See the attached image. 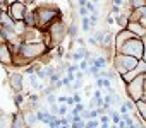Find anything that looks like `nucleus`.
<instances>
[{"label":"nucleus","mask_w":146,"mask_h":128,"mask_svg":"<svg viewBox=\"0 0 146 128\" xmlns=\"http://www.w3.org/2000/svg\"><path fill=\"white\" fill-rule=\"evenodd\" d=\"M90 24H91V27H95V26L98 24V12L90 14Z\"/></svg>","instance_id":"c85d7f7f"},{"label":"nucleus","mask_w":146,"mask_h":128,"mask_svg":"<svg viewBox=\"0 0 146 128\" xmlns=\"http://www.w3.org/2000/svg\"><path fill=\"white\" fill-rule=\"evenodd\" d=\"M2 16H4V12H2V9H0V21H2Z\"/></svg>","instance_id":"3c124183"},{"label":"nucleus","mask_w":146,"mask_h":128,"mask_svg":"<svg viewBox=\"0 0 146 128\" xmlns=\"http://www.w3.org/2000/svg\"><path fill=\"white\" fill-rule=\"evenodd\" d=\"M81 87H83V80L81 79H76L74 84H72V91H79Z\"/></svg>","instance_id":"f704fd0d"},{"label":"nucleus","mask_w":146,"mask_h":128,"mask_svg":"<svg viewBox=\"0 0 146 128\" xmlns=\"http://www.w3.org/2000/svg\"><path fill=\"white\" fill-rule=\"evenodd\" d=\"M141 24L146 27V16H143V17H141Z\"/></svg>","instance_id":"8fccbe9b"},{"label":"nucleus","mask_w":146,"mask_h":128,"mask_svg":"<svg viewBox=\"0 0 146 128\" xmlns=\"http://www.w3.org/2000/svg\"><path fill=\"white\" fill-rule=\"evenodd\" d=\"M78 14H79L81 17H88V16H90V10H88L86 7H79V10H78Z\"/></svg>","instance_id":"e433bc0d"},{"label":"nucleus","mask_w":146,"mask_h":128,"mask_svg":"<svg viewBox=\"0 0 146 128\" xmlns=\"http://www.w3.org/2000/svg\"><path fill=\"white\" fill-rule=\"evenodd\" d=\"M88 43H90L91 46H98V41H96L95 36H90V38H88Z\"/></svg>","instance_id":"a19ab883"},{"label":"nucleus","mask_w":146,"mask_h":128,"mask_svg":"<svg viewBox=\"0 0 146 128\" xmlns=\"http://www.w3.org/2000/svg\"><path fill=\"white\" fill-rule=\"evenodd\" d=\"M107 63H108V60H107L105 56H100V55H98V56L95 58V63H93V65H95L96 69L103 70V69H105V65H107Z\"/></svg>","instance_id":"4be33fe9"},{"label":"nucleus","mask_w":146,"mask_h":128,"mask_svg":"<svg viewBox=\"0 0 146 128\" xmlns=\"http://www.w3.org/2000/svg\"><path fill=\"white\" fill-rule=\"evenodd\" d=\"M79 29H81V27L76 24V21H72V22L67 26V36H69V38H72V39H76V38H78V33H79Z\"/></svg>","instance_id":"f3484780"},{"label":"nucleus","mask_w":146,"mask_h":128,"mask_svg":"<svg viewBox=\"0 0 146 128\" xmlns=\"http://www.w3.org/2000/svg\"><path fill=\"white\" fill-rule=\"evenodd\" d=\"M72 97H74V103H76V104L81 103V94H79V92H74V94H72Z\"/></svg>","instance_id":"37998d69"},{"label":"nucleus","mask_w":146,"mask_h":128,"mask_svg":"<svg viewBox=\"0 0 146 128\" xmlns=\"http://www.w3.org/2000/svg\"><path fill=\"white\" fill-rule=\"evenodd\" d=\"M33 12H35V21H36V29H40V31H46L50 24L62 19L60 9L52 4H41Z\"/></svg>","instance_id":"f03ea898"},{"label":"nucleus","mask_w":146,"mask_h":128,"mask_svg":"<svg viewBox=\"0 0 146 128\" xmlns=\"http://www.w3.org/2000/svg\"><path fill=\"white\" fill-rule=\"evenodd\" d=\"M105 22H107V24H108V26H110V24H113V22H115V17H113V16H110V14H108V16H107V17H105Z\"/></svg>","instance_id":"ea45409f"},{"label":"nucleus","mask_w":146,"mask_h":128,"mask_svg":"<svg viewBox=\"0 0 146 128\" xmlns=\"http://www.w3.org/2000/svg\"><path fill=\"white\" fill-rule=\"evenodd\" d=\"M36 116H38V121H41V123H45V125H48V123L53 120V114H52L48 109H38V111H36Z\"/></svg>","instance_id":"ddd939ff"},{"label":"nucleus","mask_w":146,"mask_h":128,"mask_svg":"<svg viewBox=\"0 0 146 128\" xmlns=\"http://www.w3.org/2000/svg\"><path fill=\"white\" fill-rule=\"evenodd\" d=\"M9 86L14 92H21L24 84H23V74L19 72H11L9 74Z\"/></svg>","instance_id":"1a4fd4ad"},{"label":"nucleus","mask_w":146,"mask_h":128,"mask_svg":"<svg viewBox=\"0 0 146 128\" xmlns=\"http://www.w3.org/2000/svg\"><path fill=\"white\" fill-rule=\"evenodd\" d=\"M127 29L136 36V38H144L146 36V27L141 24V21H129V24H127Z\"/></svg>","instance_id":"9b49d317"},{"label":"nucleus","mask_w":146,"mask_h":128,"mask_svg":"<svg viewBox=\"0 0 146 128\" xmlns=\"http://www.w3.org/2000/svg\"><path fill=\"white\" fill-rule=\"evenodd\" d=\"M84 125H86L84 120H78V121H72V123H70L72 128H84Z\"/></svg>","instance_id":"c756f323"},{"label":"nucleus","mask_w":146,"mask_h":128,"mask_svg":"<svg viewBox=\"0 0 146 128\" xmlns=\"http://www.w3.org/2000/svg\"><path fill=\"white\" fill-rule=\"evenodd\" d=\"M132 10V9H131ZM131 10H127L125 14H119L117 17H115V22L119 24V27H122V29H125L127 27V24H129V14H131Z\"/></svg>","instance_id":"dca6fc26"},{"label":"nucleus","mask_w":146,"mask_h":128,"mask_svg":"<svg viewBox=\"0 0 146 128\" xmlns=\"http://www.w3.org/2000/svg\"><path fill=\"white\" fill-rule=\"evenodd\" d=\"M0 65H5V67L14 65V53L11 51L7 41H0Z\"/></svg>","instance_id":"6e6552de"},{"label":"nucleus","mask_w":146,"mask_h":128,"mask_svg":"<svg viewBox=\"0 0 146 128\" xmlns=\"http://www.w3.org/2000/svg\"><path fill=\"white\" fill-rule=\"evenodd\" d=\"M24 118H26V123H28V126L31 128V126H35L36 123H38V116H36V111H28V113H24Z\"/></svg>","instance_id":"a211bd4d"},{"label":"nucleus","mask_w":146,"mask_h":128,"mask_svg":"<svg viewBox=\"0 0 146 128\" xmlns=\"http://www.w3.org/2000/svg\"><path fill=\"white\" fill-rule=\"evenodd\" d=\"M24 74H26V75H31V74H35V65H29V67H26V69H24Z\"/></svg>","instance_id":"58836bf2"},{"label":"nucleus","mask_w":146,"mask_h":128,"mask_svg":"<svg viewBox=\"0 0 146 128\" xmlns=\"http://www.w3.org/2000/svg\"><path fill=\"white\" fill-rule=\"evenodd\" d=\"M98 120H100V123H108V121H110V116H108V114H102Z\"/></svg>","instance_id":"79ce46f5"},{"label":"nucleus","mask_w":146,"mask_h":128,"mask_svg":"<svg viewBox=\"0 0 146 128\" xmlns=\"http://www.w3.org/2000/svg\"><path fill=\"white\" fill-rule=\"evenodd\" d=\"M24 22L28 24V27H36L35 12H33V10H26V16H24Z\"/></svg>","instance_id":"aec40b11"},{"label":"nucleus","mask_w":146,"mask_h":128,"mask_svg":"<svg viewBox=\"0 0 146 128\" xmlns=\"http://www.w3.org/2000/svg\"><path fill=\"white\" fill-rule=\"evenodd\" d=\"M26 29H28V24H26L24 21H16L14 31H16V34H17V36H21V38H23V34L26 33Z\"/></svg>","instance_id":"6ab92c4d"},{"label":"nucleus","mask_w":146,"mask_h":128,"mask_svg":"<svg viewBox=\"0 0 146 128\" xmlns=\"http://www.w3.org/2000/svg\"><path fill=\"white\" fill-rule=\"evenodd\" d=\"M143 41H144V55H143V60L146 61V36L143 38Z\"/></svg>","instance_id":"09e8293b"},{"label":"nucleus","mask_w":146,"mask_h":128,"mask_svg":"<svg viewBox=\"0 0 146 128\" xmlns=\"http://www.w3.org/2000/svg\"><path fill=\"white\" fill-rule=\"evenodd\" d=\"M45 33L48 34L50 43H52L53 48H55V46H60V44L64 43L65 36H67V24H65L62 19H58V21H55L53 24H50Z\"/></svg>","instance_id":"20e7f679"},{"label":"nucleus","mask_w":146,"mask_h":128,"mask_svg":"<svg viewBox=\"0 0 146 128\" xmlns=\"http://www.w3.org/2000/svg\"><path fill=\"white\" fill-rule=\"evenodd\" d=\"M81 118H83L84 121H88V120H91V109H84V111L81 113Z\"/></svg>","instance_id":"c9c22d12"},{"label":"nucleus","mask_w":146,"mask_h":128,"mask_svg":"<svg viewBox=\"0 0 146 128\" xmlns=\"http://www.w3.org/2000/svg\"><path fill=\"white\" fill-rule=\"evenodd\" d=\"M81 29H83V33H90V31H91L90 16H88V17H81Z\"/></svg>","instance_id":"b1692460"},{"label":"nucleus","mask_w":146,"mask_h":128,"mask_svg":"<svg viewBox=\"0 0 146 128\" xmlns=\"http://www.w3.org/2000/svg\"><path fill=\"white\" fill-rule=\"evenodd\" d=\"M84 7H86V9L90 10V14H95V12H98V9H96V5H95V4L91 2V0H90V2H88V4H86Z\"/></svg>","instance_id":"7c9ffc66"},{"label":"nucleus","mask_w":146,"mask_h":128,"mask_svg":"<svg viewBox=\"0 0 146 128\" xmlns=\"http://www.w3.org/2000/svg\"><path fill=\"white\" fill-rule=\"evenodd\" d=\"M9 0H0V9H2V12H7L9 10Z\"/></svg>","instance_id":"72a5a7b5"},{"label":"nucleus","mask_w":146,"mask_h":128,"mask_svg":"<svg viewBox=\"0 0 146 128\" xmlns=\"http://www.w3.org/2000/svg\"><path fill=\"white\" fill-rule=\"evenodd\" d=\"M50 48L45 41H23L17 48V53L14 55V67H28V63L40 60L43 55H46Z\"/></svg>","instance_id":"f257e3e1"},{"label":"nucleus","mask_w":146,"mask_h":128,"mask_svg":"<svg viewBox=\"0 0 146 128\" xmlns=\"http://www.w3.org/2000/svg\"><path fill=\"white\" fill-rule=\"evenodd\" d=\"M136 111L139 113L141 120L146 123V97H143V99H137V101H136Z\"/></svg>","instance_id":"4468645a"},{"label":"nucleus","mask_w":146,"mask_h":128,"mask_svg":"<svg viewBox=\"0 0 146 128\" xmlns=\"http://www.w3.org/2000/svg\"><path fill=\"white\" fill-rule=\"evenodd\" d=\"M0 114H4V109H2V108H0Z\"/></svg>","instance_id":"603ef678"},{"label":"nucleus","mask_w":146,"mask_h":128,"mask_svg":"<svg viewBox=\"0 0 146 128\" xmlns=\"http://www.w3.org/2000/svg\"><path fill=\"white\" fill-rule=\"evenodd\" d=\"M83 75H84L83 70H78V72H76V79H83Z\"/></svg>","instance_id":"de8ad7c7"},{"label":"nucleus","mask_w":146,"mask_h":128,"mask_svg":"<svg viewBox=\"0 0 146 128\" xmlns=\"http://www.w3.org/2000/svg\"><path fill=\"white\" fill-rule=\"evenodd\" d=\"M98 123H100V120H88L84 128H98Z\"/></svg>","instance_id":"cd10ccee"},{"label":"nucleus","mask_w":146,"mask_h":128,"mask_svg":"<svg viewBox=\"0 0 146 128\" xmlns=\"http://www.w3.org/2000/svg\"><path fill=\"white\" fill-rule=\"evenodd\" d=\"M129 7L131 9H143V7H146V0H129Z\"/></svg>","instance_id":"5701e85b"},{"label":"nucleus","mask_w":146,"mask_h":128,"mask_svg":"<svg viewBox=\"0 0 146 128\" xmlns=\"http://www.w3.org/2000/svg\"><path fill=\"white\" fill-rule=\"evenodd\" d=\"M105 33H107V31H96V33H95V38H96V41H98V46H100V43L103 41Z\"/></svg>","instance_id":"2f4dec72"},{"label":"nucleus","mask_w":146,"mask_h":128,"mask_svg":"<svg viewBox=\"0 0 146 128\" xmlns=\"http://www.w3.org/2000/svg\"><path fill=\"white\" fill-rule=\"evenodd\" d=\"M115 53H122V55H129V56H134L137 60H143V55H144V41L141 38H131Z\"/></svg>","instance_id":"39448f33"},{"label":"nucleus","mask_w":146,"mask_h":128,"mask_svg":"<svg viewBox=\"0 0 146 128\" xmlns=\"http://www.w3.org/2000/svg\"><path fill=\"white\" fill-rule=\"evenodd\" d=\"M55 101H57L55 92H52V94H48V96H46V103H48V104H55Z\"/></svg>","instance_id":"4c0bfd02"},{"label":"nucleus","mask_w":146,"mask_h":128,"mask_svg":"<svg viewBox=\"0 0 146 128\" xmlns=\"http://www.w3.org/2000/svg\"><path fill=\"white\" fill-rule=\"evenodd\" d=\"M120 10H122V7H120V5H112V7H110V12L113 14V17H117V16L120 14Z\"/></svg>","instance_id":"473e14b6"},{"label":"nucleus","mask_w":146,"mask_h":128,"mask_svg":"<svg viewBox=\"0 0 146 128\" xmlns=\"http://www.w3.org/2000/svg\"><path fill=\"white\" fill-rule=\"evenodd\" d=\"M131 38H136V36H134L127 27H125V29H120L119 33H115V51H117V50H119L125 41H129Z\"/></svg>","instance_id":"9d476101"},{"label":"nucleus","mask_w":146,"mask_h":128,"mask_svg":"<svg viewBox=\"0 0 146 128\" xmlns=\"http://www.w3.org/2000/svg\"><path fill=\"white\" fill-rule=\"evenodd\" d=\"M14 103H16V106H17V109L21 108V104H23V101H24V96L21 94V92H14Z\"/></svg>","instance_id":"bb28decb"},{"label":"nucleus","mask_w":146,"mask_h":128,"mask_svg":"<svg viewBox=\"0 0 146 128\" xmlns=\"http://www.w3.org/2000/svg\"><path fill=\"white\" fill-rule=\"evenodd\" d=\"M0 24H4V26H7V27H12L14 29V26H16V21L9 16V12H4V16H2V21H0Z\"/></svg>","instance_id":"412c9836"},{"label":"nucleus","mask_w":146,"mask_h":128,"mask_svg":"<svg viewBox=\"0 0 146 128\" xmlns=\"http://www.w3.org/2000/svg\"><path fill=\"white\" fill-rule=\"evenodd\" d=\"M12 128H29L28 123H26V118H24V113L21 109H17L14 113V120H12Z\"/></svg>","instance_id":"f8f14e48"},{"label":"nucleus","mask_w":146,"mask_h":128,"mask_svg":"<svg viewBox=\"0 0 146 128\" xmlns=\"http://www.w3.org/2000/svg\"><path fill=\"white\" fill-rule=\"evenodd\" d=\"M26 10H28V5L24 0H14V2L9 4V16L14 19V21H24V16H26Z\"/></svg>","instance_id":"0eeeda50"},{"label":"nucleus","mask_w":146,"mask_h":128,"mask_svg":"<svg viewBox=\"0 0 146 128\" xmlns=\"http://www.w3.org/2000/svg\"><path fill=\"white\" fill-rule=\"evenodd\" d=\"M12 120H14V114H0V128H12Z\"/></svg>","instance_id":"2eb2a0df"},{"label":"nucleus","mask_w":146,"mask_h":128,"mask_svg":"<svg viewBox=\"0 0 146 128\" xmlns=\"http://www.w3.org/2000/svg\"><path fill=\"white\" fill-rule=\"evenodd\" d=\"M69 111H70V109H69V104H65V103H64V104H60V106H58V116H60V118L67 116V114H69Z\"/></svg>","instance_id":"a878e982"},{"label":"nucleus","mask_w":146,"mask_h":128,"mask_svg":"<svg viewBox=\"0 0 146 128\" xmlns=\"http://www.w3.org/2000/svg\"><path fill=\"white\" fill-rule=\"evenodd\" d=\"M139 63L137 58L129 56V55H122V53H115L112 58V67L115 69V72L119 75H125L127 72H131L132 69H136V65Z\"/></svg>","instance_id":"7ed1b4c3"},{"label":"nucleus","mask_w":146,"mask_h":128,"mask_svg":"<svg viewBox=\"0 0 146 128\" xmlns=\"http://www.w3.org/2000/svg\"><path fill=\"white\" fill-rule=\"evenodd\" d=\"M112 5H124V0H112Z\"/></svg>","instance_id":"a18cd8bd"},{"label":"nucleus","mask_w":146,"mask_h":128,"mask_svg":"<svg viewBox=\"0 0 146 128\" xmlns=\"http://www.w3.org/2000/svg\"><path fill=\"white\" fill-rule=\"evenodd\" d=\"M88 2H90V0H78V5H79V7H84Z\"/></svg>","instance_id":"49530a36"},{"label":"nucleus","mask_w":146,"mask_h":128,"mask_svg":"<svg viewBox=\"0 0 146 128\" xmlns=\"http://www.w3.org/2000/svg\"><path fill=\"white\" fill-rule=\"evenodd\" d=\"M108 116H110V120H112V123H113V125H119V123L122 121V114H120V113H117V111H113V109L108 113Z\"/></svg>","instance_id":"393cba45"},{"label":"nucleus","mask_w":146,"mask_h":128,"mask_svg":"<svg viewBox=\"0 0 146 128\" xmlns=\"http://www.w3.org/2000/svg\"><path fill=\"white\" fill-rule=\"evenodd\" d=\"M144 79H146V74H141V75L134 77L132 80H129L127 84H124L129 99L137 101V99L144 97Z\"/></svg>","instance_id":"423d86ee"},{"label":"nucleus","mask_w":146,"mask_h":128,"mask_svg":"<svg viewBox=\"0 0 146 128\" xmlns=\"http://www.w3.org/2000/svg\"><path fill=\"white\" fill-rule=\"evenodd\" d=\"M67 104L69 106H74L76 103H74V97H72V96H67Z\"/></svg>","instance_id":"c03bdc74"}]
</instances>
